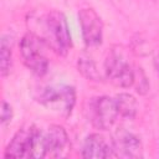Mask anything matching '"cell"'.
Segmentation results:
<instances>
[{
	"label": "cell",
	"instance_id": "1",
	"mask_svg": "<svg viewBox=\"0 0 159 159\" xmlns=\"http://www.w3.org/2000/svg\"><path fill=\"white\" fill-rule=\"evenodd\" d=\"M41 24L40 37L51 50L65 56L71 47V35L65 15L57 10H52L41 17Z\"/></svg>",
	"mask_w": 159,
	"mask_h": 159
},
{
	"label": "cell",
	"instance_id": "2",
	"mask_svg": "<svg viewBox=\"0 0 159 159\" xmlns=\"http://www.w3.org/2000/svg\"><path fill=\"white\" fill-rule=\"evenodd\" d=\"M104 72L108 81L114 86L128 88L135 82V71L119 46H114L107 55Z\"/></svg>",
	"mask_w": 159,
	"mask_h": 159
},
{
	"label": "cell",
	"instance_id": "3",
	"mask_svg": "<svg viewBox=\"0 0 159 159\" xmlns=\"http://www.w3.org/2000/svg\"><path fill=\"white\" fill-rule=\"evenodd\" d=\"M46 46L47 43L34 32H27L20 41V53L24 63L37 76H43L48 68V61L45 55Z\"/></svg>",
	"mask_w": 159,
	"mask_h": 159
},
{
	"label": "cell",
	"instance_id": "4",
	"mask_svg": "<svg viewBox=\"0 0 159 159\" xmlns=\"http://www.w3.org/2000/svg\"><path fill=\"white\" fill-rule=\"evenodd\" d=\"M39 102L47 108L68 117L76 102V92L72 86H51L43 89L39 97Z\"/></svg>",
	"mask_w": 159,
	"mask_h": 159
},
{
	"label": "cell",
	"instance_id": "5",
	"mask_svg": "<svg viewBox=\"0 0 159 159\" xmlns=\"http://www.w3.org/2000/svg\"><path fill=\"white\" fill-rule=\"evenodd\" d=\"M89 120L97 129L107 130L117 120L119 112L116 98L108 96L92 98L89 102Z\"/></svg>",
	"mask_w": 159,
	"mask_h": 159
},
{
	"label": "cell",
	"instance_id": "6",
	"mask_svg": "<svg viewBox=\"0 0 159 159\" xmlns=\"http://www.w3.org/2000/svg\"><path fill=\"white\" fill-rule=\"evenodd\" d=\"M82 36L87 46H97L102 42L103 22L93 9H82L78 12Z\"/></svg>",
	"mask_w": 159,
	"mask_h": 159
},
{
	"label": "cell",
	"instance_id": "7",
	"mask_svg": "<svg viewBox=\"0 0 159 159\" xmlns=\"http://www.w3.org/2000/svg\"><path fill=\"white\" fill-rule=\"evenodd\" d=\"M112 149L114 157L122 158H139L142 157V143L139 138L125 130L124 128H119L113 137Z\"/></svg>",
	"mask_w": 159,
	"mask_h": 159
},
{
	"label": "cell",
	"instance_id": "8",
	"mask_svg": "<svg viewBox=\"0 0 159 159\" xmlns=\"http://www.w3.org/2000/svg\"><path fill=\"white\" fill-rule=\"evenodd\" d=\"M43 143L46 157H63L70 147V140L66 130L61 125H50L46 132H43Z\"/></svg>",
	"mask_w": 159,
	"mask_h": 159
},
{
	"label": "cell",
	"instance_id": "9",
	"mask_svg": "<svg viewBox=\"0 0 159 159\" xmlns=\"http://www.w3.org/2000/svg\"><path fill=\"white\" fill-rule=\"evenodd\" d=\"M35 125L21 128L12 137L5 149L6 158H30Z\"/></svg>",
	"mask_w": 159,
	"mask_h": 159
},
{
	"label": "cell",
	"instance_id": "10",
	"mask_svg": "<svg viewBox=\"0 0 159 159\" xmlns=\"http://www.w3.org/2000/svg\"><path fill=\"white\" fill-rule=\"evenodd\" d=\"M113 154V149L112 147H109V144L106 142V139L97 134H89L83 144L82 148V157L83 158H108L112 157Z\"/></svg>",
	"mask_w": 159,
	"mask_h": 159
},
{
	"label": "cell",
	"instance_id": "11",
	"mask_svg": "<svg viewBox=\"0 0 159 159\" xmlns=\"http://www.w3.org/2000/svg\"><path fill=\"white\" fill-rule=\"evenodd\" d=\"M116 101H117L118 112H119L120 117L128 118V119H133L135 117L137 109H138V103L132 94L120 93L116 97Z\"/></svg>",
	"mask_w": 159,
	"mask_h": 159
},
{
	"label": "cell",
	"instance_id": "12",
	"mask_svg": "<svg viewBox=\"0 0 159 159\" xmlns=\"http://www.w3.org/2000/svg\"><path fill=\"white\" fill-rule=\"evenodd\" d=\"M77 67H78V71L81 72V75L83 77H86L87 80H91V81H99L101 80L99 72L97 71V66L89 56L81 55L78 57V61H77Z\"/></svg>",
	"mask_w": 159,
	"mask_h": 159
},
{
	"label": "cell",
	"instance_id": "13",
	"mask_svg": "<svg viewBox=\"0 0 159 159\" xmlns=\"http://www.w3.org/2000/svg\"><path fill=\"white\" fill-rule=\"evenodd\" d=\"M11 45L7 43L6 37H2L1 40V46H0V68H1V75L6 76L10 73L11 70Z\"/></svg>",
	"mask_w": 159,
	"mask_h": 159
},
{
	"label": "cell",
	"instance_id": "14",
	"mask_svg": "<svg viewBox=\"0 0 159 159\" xmlns=\"http://www.w3.org/2000/svg\"><path fill=\"white\" fill-rule=\"evenodd\" d=\"M12 118V108L9 103H6L5 101L2 102V107H1V123L5 124L7 122H10Z\"/></svg>",
	"mask_w": 159,
	"mask_h": 159
}]
</instances>
